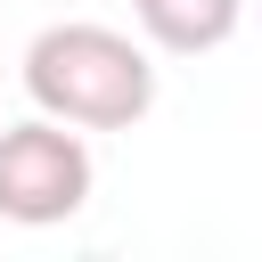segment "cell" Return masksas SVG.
I'll use <instances>...</instances> for the list:
<instances>
[{"instance_id": "1", "label": "cell", "mask_w": 262, "mask_h": 262, "mask_svg": "<svg viewBox=\"0 0 262 262\" xmlns=\"http://www.w3.org/2000/svg\"><path fill=\"white\" fill-rule=\"evenodd\" d=\"M25 98L74 131H131L156 106V57L98 16H66L25 41Z\"/></svg>"}, {"instance_id": "2", "label": "cell", "mask_w": 262, "mask_h": 262, "mask_svg": "<svg viewBox=\"0 0 262 262\" xmlns=\"http://www.w3.org/2000/svg\"><path fill=\"white\" fill-rule=\"evenodd\" d=\"M98 188V164H90V139L57 115H25V123H0V221L16 229H57L90 205Z\"/></svg>"}, {"instance_id": "3", "label": "cell", "mask_w": 262, "mask_h": 262, "mask_svg": "<svg viewBox=\"0 0 262 262\" xmlns=\"http://www.w3.org/2000/svg\"><path fill=\"white\" fill-rule=\"evenodd\" d=\"M237 16H246V0H131V25L164 57H213L237 33Z\"/></svg>"}]
</instances>
